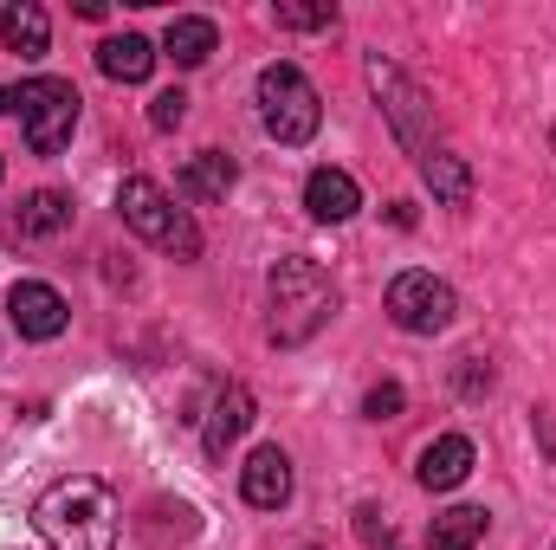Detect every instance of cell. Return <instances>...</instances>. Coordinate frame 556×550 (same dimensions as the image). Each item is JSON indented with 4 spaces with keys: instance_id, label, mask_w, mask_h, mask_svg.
<instances>
[{
    "instance_id": "e0dca14e",
    "label": "cell",
    "mask_w": 556,
    "mask_h": 550,
    "mask_svg": "<svg viewBox=\"0 0 556 550\" xmlns=\"http://www.w3.org/2000/svg\"><path fill=\"white\" fill-rule=\"evenodd\" d=\"M233 162L220 155V149H201V155H188V168H181V195L188 201H220L227 188H233Z\"/></svg>"
},
{
    "instance_id": "7a4b0ae2",
    "label": "cell",
    "mask_w": 556,
    "mask_h": 550,
    "mask_svg": "<svg viewBox=\"0 0 556 550\" xmlns=\"http://www.w3.org/2000/svg\"><path fill=\"white\" fill-rule=\"evenodd\" d=\"M266 291H273V343L278 350L311 343L330 324V311H337V285L324 278L317 260H278Z\"/></svg>"
},
{
    "instance_id": "30bf717a",
    "label": "cell",
    "mask_w": 556,
    "mask_h": 550,
    "mask_svg": "<svg viewBox=\"0 0 556 550\" xmlns=\"http://www.w3.org/2000/svg\"><path fill=\"white\" fill-rule=\"evenodd\" d=\"M304 208H311V221L337 227V221H350V214L363 208V188H356V175H343V168H311V182H304Z\"/></svg>"
},
{
    "instance_id": "4fadbf2b",
    "label": "cell",
    "mask_w": 556,
    "mask_h": 550,
    "mask_svg": "<svg viewBox=\"0 0 556 550\" xmlns=\"http://www.w3.org/2000/svg\"><path fill=\"white\" fill-rule=\"evenodd\" d=\"M0 46L20 52V59H46V46H52V20H46V7H33V0H7V7H0Z\"/></svg>"
},
{
    "instance_id": "5b68a950",
    "label": "cell",
    "mask_w": 556,
    "mask_h": 550,
    "mask_svg": "<svg viewBox=\"0 0 556 550\" xmlns=\"http://www.w3.org/2000/svg\"><path fill=\"white\" fill-rule=\"evenodd\" d=\"M260 124H266L278 142H291V149L317 137L324 104H317V85H311L298 65H266V72H260Z\"/></svg>"
},
{
    "instance_id": "44dd1931",
    "label": "cell",
    "mask_w": 556,
    "mask_h": 550,
    "mask_svg": "<svg viewBox=\"0 0 556 550\" xmlns=\"http://www.w3.org/2000/svg\"><path fill=\"white\" fill-rule=\"evenodd\" d=\"M273 20L278 26H337V7H273Z\"/></svg>"
},
{
    "instance_id": "52a82bcc",
    "label": "cell",
    "mask_w": 556,
    "mask_h": 550,
    "mask_svg": "<svg viewBox=\"0 0 556 550\" xmlns=\"http://www.w3.org/2000/svg\"><path fill=\"white\" fill-rule=\"evenodd\" d=\"M453 285L433 273H402L389 285V317L408 330V337H440L446 324H453Z\"/></svg>"
},
{
    "instance_id": "277c9868",
    "label": "cell",
    "mask_w": 556,
    "mask_h": 550,
    "mask_svg": "<svg viewBox=\"0 0 556 550\" xmlns=\"http://www.w3.org/2000/svg\"><path fill=\"white\" fill-rule=\"evenodd\" d=\"M117 214H124V227L142 234L149 247H162V253H175V260H201V227L175 208V195L168 188H155L149 175H130L124 188H117Z\"/></svg>"
},
{
    "instance_id": "8fae6325",
    "label": "cell",
    "mask_w": 556,
    "mask_h": 550,
    "mask_svg": "<svg viewBox=\"0 0 556 550\" xmlns=\"http://www.w3.org/2000/svg\"><path fill=\"white\" fill-rule=\"evenodd\" d=\"M247 427H253V389H247V383H227V389L214 396V409H207V434H201V440H207V460H227V447H233Z\"/></svg>"
},
{
    "instance_id": "7c38bea8",
    "label": "cell",
    "mask_w": 556,
    "mask_h": 550,
    "mask_svg": "<svg viewBox=\"0 0 556 550\" xmlns=\"http://www.w3.org/2000/svg\"><path fill=\"white\" fill-rule=\"evenodd\" d=\"M415 473H420L427 492H453V486L472 473V440H466V434H440V440H427Z\"/></svg>"
},
{
    "instance_id": "6da1fadb",
    "label": "cell",
    "mask_w": 556,
    "mask_h": 550,
    "mask_svg": "<svg viewBox=\"0 0 556 550\" xmlns=\"http://www.w3.org/2000/svg\"><path fill=\"white\" fill-rule=\"evenodd\" d=\"M33 532L46 538V550H117V499L104 479L72 473L39 492Z\"/></svg>"
},
{
    "instance_id": "d6986e66",
    "label": "cell",
    "mask_w": 556,
    "mask_h": 550,
    "mask_svg": "<svg viewBox=\"0 0 556 550\" xmlns=\"http://www.w3.org/2000/svg\"><path fill=\"white\" fill-rule=\"evenodd\" d=\"M479 538H485V512L479 505H453V512H440L427 525V545L433 550H479Z\"/></svg>"
},
{
    "instance_id": "3957f363",
    "label": "cell",
    "mask_w": 556,
    "mask_h": 550,
    "mask_svg": "<svg viewBox=\"0 0 556 550\" xmlns=\"http://www.w3.org/2000/svg\"><path fill=\"white\" fill-rule=\"evenodd\" d=\"M78 104H85V98L72 91V78H26V85H7V91H0V117H20L33 155H59V149L72 142Z\"/></svg>"
},
{
    "instance_id": "9c48e42d",
    "label": "cell",
    "mask_w": 556,
    "mask_h": 550,
    "mask_svg": "<svg viewBox=\"0 0 556 550\" xmlns=\"http://www.w3.org/2000/svg\"><path fill=\"white\" fill-rule=\"evenodd\" d=\"M240 492H247V505H260V512H278V505L291 499V460H285V447H260V453L240 466Z\"/></svg>"
},
{
    "instance_id": "9a60e30c",
    "label": "cell",
    "mask_w": 556,
    "mask_h": 550,
    "mask_svg": "<svg viewBox=\"0 0 556 550\" xmlns=\"http://www.w3.org/2000/svg\"><path fill=\"white\" fill-rule=\"evenodd\" d=\"M98 72L117 78V85H142V78L155 72V46H149L142 33H117V39L98 46Z\"/></svg>"
},
{
    "instance_id": "8992f818",
    "label": "cell",
    "mask_w": 556,
    "mask_h": 550,
    "mask_svg": "<svg viewBox=\"0 0 556 550\" xmlns=\"http://www.w3.org/2000/svg\"><path fill=\"white\" fill-rule=\"evenodd\" d=\"M369 91H376V104L389 111L402 149H415V162H427V155H433V130H427V124H433V104L420 98V85L402 65H389L382 52H369Z\"/></svg>"
},
{
    "instance_id": "2e32d148",
    "label": "cell",
    "mask_w": 556,
    "mask_h": 550,
    "mask_svg": "<svg viewBox=\"0 0 556 550\" xmlns=\"http://www.w3.org/2000/svg\"><path fill=\"white\" fill-rule=\"evenodd\" d=\"M65 227H72V201L52 195V188L26 195L20 214H13V234H20V240H52V234H65Z\"/></svg>"
},
{
    "instance_id": "ba28073f",
    "label": "cell",
    "mask_w": 556,
    "mask_h": 550,
    "mask_svg": "<svg viewBox=\"0 0 556 550\" xmlns=\"http://www.w3.org/2000/svg\"><path fill=\"white\" fill-rule=\"evenodd\" d=\"M7 311H13V330H20L26 343H52V337L72 324L65 298H59L52 285H39V278H20V285L7 291Z\"/></svg>"
},
{
    "instance_id": "5bb4252c",
    "label": "cell",
    "mask_w": 556,
    "mask_h": 550,
    "mask_svg": "<svg viewBox=\"0 0 556 550\" xmlns=\"http://www.w3.org/2000/svg\"><path fill=\"white\" fill-rule=\"evenodd\" d=\"M214 46H220V33H214V20H201V13H181V20H168V33H162V52H168L181 72L207 65Z\"/></svg>"
},
{
    "instance_id": "7402d4cb",
    "label": "cell",
    "mask_w": 556,
    "mask_h": 550,
    "mask_svg": "<svg viewBox=\"0 0 556 550\" xmlns=\"http://www.w3.org/2000/svg\"><path fill=\"white\" fill-rule=\"evenodd\" d=\"M181 117H188V98H181V91H162V98L149 104V124H155V130H181Z\"/></svg>"
},
{
    "instance_id": "ac0fdd59",
    "label": "cell",
    "mask_w": 556,
    "mask_h": 550,
    "mask_svg": "<svg viewBox=\"0 0 556 550\" xmlns=\"http://www.w3.org/2000/svg\"><path fill=\"white\" fill-rule=\"evenodd\" d=\"M420 175H427V188H433V201H446V208H466V201H472V168H466L459 155H446V149H433V155L420 162Z\"/></svg>"
},
{
    "instance_id": "ffe728a7",
    "label": "cell",
    "mask_w": 556,
    "mask_h": 550,
    "mask_svg": "<svg viewBox=\"0 0 556 550\" xmlns=\"http://www.w3.org/2000/svg\"><path fill=\"white\" fill-rule=\"evenodd\" d=\"M402 402H408V396H402V383H376V389L363 396V414H369V421H395Z\"/></svg>"
}]
</instances>
